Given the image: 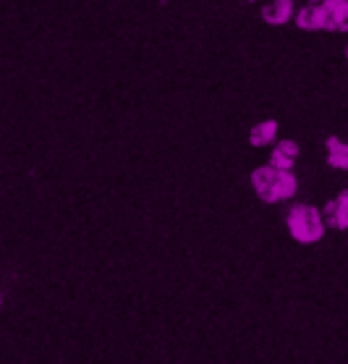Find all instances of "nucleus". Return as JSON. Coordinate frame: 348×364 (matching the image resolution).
<instances>
[{
  "label": "nucleus",
  "mask_w": 348,
  "mask_h": 364,
  "mask_svg": "<svg viewBox=\"0 0 348 364\" xmlns=\"http://www.w3.org/2000/svg\"><path fill=\"white\" fill-rule=\"evenodd\" d=\"M346 60H348V50H346Z\"/></svg>",
  "instance_id": "9"
},
{
  "label": "nucleus",
  "mask_w": 348,
  "mask_h": 364,
  "mask_svg": "<svg viewBox=\"0 0 348 364\" xmlns=\"http://www.w3.org/2000/svg\"><path fill=\"white\" fill-rule=\"evenodd\" d=\"M288 233L298 244H317L325 236V215L312 205H296L288 213Z\"/></svg>",
  "instance_id": "2"
},
{
  "label": "nucleus",
  "mask_w": 348,
  "mask_h": 364,
  "mask_svg": "<svg viewBox=\"0 0 348 364\" xmlns=\"http://www.w3.org/2000/svg\"><path fill=\"white\" fill-rule=\"evenodd\" d=\"M325 149H327V166L338 168V171H348V144L346 141H340L338 136H327Z\"/></svg>",
  "instance_id": "6"
},
{
  "label": "nucleus",
  "mask_w": 348,
  "mask_h": 364,
  "mask_svg": "<svg viewBox=\"0 0 348 364\" xmlns=\"http://www.w3.org/2000/svg\"><path fill=\"white\" fill-rule=\"evenodd\" d=\"M325 223L338 231H348V189L340 191L338 197L325 205Z\"/></svg>",
  "instance_id": "4"
},
{
  "label": "nucleus",
  "mask_w": 348,
  "mask_h": 364,
  "mask_svg": "<svg viewBox=\"0 0 348 364\" xmlns=\"http://www.w3.org/2000/svg\"><path fill=\"white\" fill-rule=\"evenodd\" d=\"M251 186L262 202L275 205V202L296 197L298 178L293 176V171H278L273 166H262L251 171Z\"/></svg>",
  "instance_id": "1"
},
{
  "label": "nucleus",
  "mask_w": 348,
  "mask_h": 364,
  "mask_svg": "<svg viewBox=\"0 0 348 364\" xmlns=\"http://www.w3.org/2000/svg\"><path fill=\"white\" fill-rule=\"evenodd\" d=\"M290 16H293V0H270L262 9V18L273 26H283Z\"/></svg>",
  "instance_id": "5"
},
{
  "label": "nucleus",
  "mask_w": 348,
  "mask_h": 364,
  "mask_svg": "<svg viewBox=\"0 0 348 364\" xmlns=\"http://www.w3.org/2000/svg\"><path fill=\"white\" fill-rule=\"evenodd\" d=\"M298 152H301L298 141H293V139L278 141L273 147V152H270V166L278 168V171H293V166H296V160H298Z\"/></svg>",
  "instance_id": "3"
},
{
  "label": "nucleus",
  "mask_w": 348,
  "mask_h": 364,
  "mask_svg": "<svg viewBox=\"0 0 348 364\" xmlns=\"http://www.w3.org/2000/svg\"><path fill=\"white\" fill-rule=\"evenodd\" d=\"M275 136H278V121L275 118H267L262 124L251 126V132H249L251 147H267L270 141H275Z\"/></svg>",
  "instance_id": "7"
},
{
  "label": "nucleus",
  "mask_w": 348,
  "mask_h": 364,
  "mask_svg": "<svg viewBox=\"0 0 348 364\" xmlns=\"http://www.w3.org/2000/svg\"><path fill=\"white\" fill-rule=\"evenodd\" d=\"M312 3H322V0H312Z\"/></svg>",
  "instance_id": "8"
}]
</instances>
